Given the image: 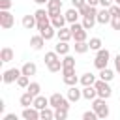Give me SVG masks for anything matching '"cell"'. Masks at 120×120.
<instances>
[{
	"mask_svg": "<svg viewBox=\"0 0 120 120\" xmlns=\"http://www.w3.org/2000/svg\"><path fill=\"white\" fill-rule=\"evenodd\" d=\"M64 15H66V21H68L69 24H71V22H77V21H79V17H81V13H79V9H77V8H69Z\"/></svg>",
	"mask_w": 120,
	"mask_h": 120,
	"instance_id": "obj_14",
	"label": "cell"
},
{
	"mask_svg": "<svg viewBox=\"0 0 120 120\" xmlns=\"http://www.w3.org/2000/svg\"><path fill=\"white\" fill-rule=\"evenodd\" d=\"M62 68H75V58L71 54H64L62 58Z\"/></svg>",
	"mask_w": 120,
	"mask_h": 120,
	"instance_id": "obj_31",
	"label": "cell"
},
{
	"mask_svg": "<svg viewBox=\"0 0 120 120\" xmlns=\"http://www.w3.org/2000/svg\"><path fill=\"white\" fill-rule=\"evenodd\" d=\"M109 62H111V52H109V49H99V51H96V58H94V66L98 68V69H103V68H107L109 66Z\"/></svg>",
	"mask_w": 120,
	"mask_h": 120,
	"instance_id": "obj_1",
	"label": "cell"
},
{
	"mask_svg": "<svg viewBox=\"0 0 120 120\" xmlns=\"http://www.w3.org/2000/svg\"><path fill=\"white\" fill-rule=\"evenodd\" d=\"M71 4H73V8L79 9V8H82V6L86 4V0H71Z\"/></svg>",
	"mask_w": 120,
	"mask_h": 120,
	"instance_id": "obj_41",
	"label": "cell"
},
{
	"mask_svg": "<svg viewBox=\"0 0 120 120\" xmlns=\"http://www.w3.org/2000/svg\"><path fill=\"white\" fill-rule=\"evenodd\" d=\"M82 98L88 99V101L96 99V98H98V90H96V86H94V84H90V86H82Z\"/></svg>",
	"mask_w": 120,
	"mask_h": 120,
	"instance_id": "obj_12",
	"label": "cell"
},
{
	"mask_svg": "<svg viewBox=\"0 0 120 120\" xmlns=\"http://www.w3.org/2000/svg\"><path fill=\"white\" fill-rule=\"evenodd\" d=\"M15 24V17L9 13V9H0V26L4 30H9Z\"/></svg>",
	"mask_w": 120,
	"mask_h": 120,
	"instance_id": "obj_6",
	"label": "cell"
},
{
	"mask_svg": "<svg viewBox=\"0 0 120 120\" xmlns=\"http://www.w3.org/2000/svg\"><path fill=\"white\" fill-rule=\"evenodd\" d=\"M21 116H22L24 120H39V118H41V116H39V109H36L34 105H32V107H22Z\"/></svg>",
	"mask_w": 120,
	"mask_h": 120,
	"instance_id": "obj_7",
	"label": "cell"
},
{
	"mask_svg": "<svg viewBox=\"0 0 120 120\" xmlns=\"http://www.w3.org/2000/svg\"><path fill=\"white\" fill-rule=\"evenodd\" d=\"M79 79H81V77H77L75 73H66V75H62V81H64V84H68V86H75V84L79 82Z\"/></svg>",
	"mask_w": 120,
	"mask_h": 120,
	"instance_id": "obj_24",
	"label": "cell"
},
{
	"mask_svg": "<svg viewBox=\"0 0 120 120\" xmlns=\"http://www.w3.org/2000/svg\"><path fill=\"white\" fill-rule=\"evenodd\" d=\"M81 98H82V90H79L77 84H75V86H69V90H68V99H69L71 103H77Z\"/></svg>",
	"mask_w": 120,
	"mask_h": 120,
	"instance_id": "obj_11",
	"label": "cell"
},
{
	"mask_svg": "<svg viewBox=\"0 0 120 120\" xmlns=\"http://www.w3.org/2000/svg\"><path fill=\"white\" fill-rule=\"evenodd\" d=\"M66 73H75V68H62V75Z\"/></svg>",
	"mask_w": 120,
	"mask_h": 120,
	"instance_id": "obj_43",
	"label": "cell"
},
{
	"mask_svg": "<svg viewBox=\"0 0 120 120\" xmlns=\"http://www.w3.org/2000/svg\"><path fill=\"white\" fill-rule=\"evenodd\" d=\"M21 75H22L21 69H17V68H9V69H6V71L2 73V82H4V84L17 82V79H19Z\"/></svg>",
	"mask_w": 120,
	"mask_h": 120,
	"instance_id": "obj_5",
	"label": "cell"
},
{
	"mask_svg": "<svg viewBox=\"0 0 120 120\" xmlns=\"http://www.w3.org/2000/svg\"><path fill=\"white\" fill-rule=\"evenodd\" d=\"M109 11H111L112 17H120V4H112V6L109 8Z\"/></svg>",
	"mask_w": 120,
	"mask_h": 120,
	"instance_id": "obj_37",
	"label": "cell"
},
{
	"mask_svg": "<svg viewBox=\"0 0 120 120\" xmlns=\"http://www.w3.org/2000/svg\"><path fill=\"white\" fill-rule=\"evenodd\" d=\"M32 105H34L36 109H39V111H41V109L49 107L51 103H49V98H45V96H41V94H39V96H36V98H34V103H32Z\"/></svg>",
	"mask_w": 120,
	"mask_h": 120,
	"instance_id": "obj_20",
	"label": "cell"
},
{
	"mask_svg": "<svg viewBox=\"0 0 120 120\" xmlns=\"http://www.w3.org/2000/svg\"><path fill=\"white\" fill-rule=\"evenodd\" d=\"M98 22L99 24H109L111 22V19H112V15H111V11H109V8H101L99 11H98Z\"/></svg>",
	"mask_w": 120,
	"mask_h": 120,
	"instance_id": "obj_9",
	"label": "cell"
},
{
	"mask_svg": "<svg viewBox=\"0 0 120 120\" xmlns=\"http://www.w3.org/2000/svg\"><path fill=\"white\" fill-rule=\"evenodd\" d=\"M96 118H99L98 116V112L92 109V111H84L82 112V120H96Z\"/></svg>",
	"mask_w": 120,
	"mask_h": 120,
	"instance_id": "obj_36",
	"label": "cell"
},
{
	"mask_svg": "<svg viewBox=\"0 0 120 120\" xmlns=\"http://www.w3.org/2000/svg\"><path fill=\"white\" fill-rule=\"evenodd\" d=\"M94 86H96V90H98V96H99V98H105V99H109V98L112 96V88H111L109 81L98 79V81L94 82Z\"/></svg>",
	"mask_w": 120,
	"mask_h": 120,
	"instance_id": "obj_4",
	"label": "cell"
},
{
	"mask_svg": "<svg viewBox=\"0 0 120 120\" xmlns=\"http://www.w3.org/2000/svg\"><path fill=\"white\" fill-rule=\"evenodd\" d=\"M49 103H51L52 109H68V111H69V103H71V101L68 99V96L64 98L60 92H54V94L49 98Z\"/></svg>",
	"mask_w": 120,
	"mask_h": 120,
	"instance_id": "obj_2",
	"label": "cell"
},
{
	"mask_svg": "<svg viewBox=\"0 0 120 120\" xmlns=\"http://www.w3.org/2000/svg\"><path fill=\"white\" fill-rule=\"evenodd\" d=\"M21 71H22L24 75L32 77V75H36V73H38V66H36L34 62H24V64H22V68H21Z\"/></svg>",
	"mask_w": 120,
	"mask_h": 120,
	"instance_id": "obj_19",
	"label": "cell"
},
{
	"mask_svg": "<svg viewBox=\"0 0 120 120\" xmlns=\"http://www.w3.org/2000/svg\"><path fill=\"white\" fill-rule=\"evenodd\" d=\"M56 38L60 39V41H69V39H73V34H71V28H60V30H56Z\"/></svg>",
	"mask_w": 120,
	"mask_h": 120,
	"instance_id": "obj_16",
	"label": "cell"
},
{
	"mask_svg": "<svg viewBox=\"0 0 120 120\" xmlns=\"http://www.w3.org/2000/svg\"><path fill=\"white\" fill-rule=\"evenodd\" d=\"M39 116H41V120H52V118H54V111H52V107L49 105V107L41 109V111H39Z\"/></svg>",
	"mask_w": 120,
	"mask_h": 120,
	"instance_id": "obj_27",
	"label": "cell"
},
{
	"mask_svg": "<svg viewBox=\"0 0 120 120\" xmlns=\"http://www.w3.org/2000/svg\"><path fill=\"white\" fill-rule=\"evenodd\" d=\"M34 17L38 19V22H51V17H49V11H47V8H45V9H43V8L36 9V11H34Z\"/></svg>",
	"mask_w": 120,
	"mask_h": 120,
	"instance_id": "obj_13",
	"label": "cell"
},
{
	"mask_svg": "<svg viewBox=\"0 0 120 120\" xmlns=\"http://www.w3.org/2000/svg\"><path fill=\"white\" fill-rule=\"evenodd\" d=\"M114 4V0H99V6L101 8H111Z\"/></svg>",
	"mask_w": 120,
	"mask_h": 120,
	"instance_id": "obj_42",
	"label": "cell"
},
{
	"mask_svg": "<svg viewBox=\"0 0 120 120\" xmlns=\"http://www.w3.org/2000/svg\"><path fill=\"white\" fill-rule=\"evenodd\" d=\"M54 118L56 120H66L68 118V109H54Z\"/></svg>",
	"mask_w": 120,
	"mask_h": 120,
	"instance_id": "obj_35",
	"label": "cell"
},
{
	"mask_svg": "<svg viewBox=\"0 0 120 120\" xmlns=\"http://www.w3.org/2000/svg\"><path fill=\"white\" fill-rule=\"evenodd\" d=\"M28 84H30V77L22 73V75L17 79V86H21V88H28Z\"/></svg>",
	"mask_w": 120,
	"mask_h": 120,
	"instance_id": "obj_34",
	"label": "cell"
},
{
	"mask_svg": "<svg viewBox=\"0 0 120 120\" xmlns=\"http://www.w3.org/2000/svg\"><path fill=\"white\" fill-rule=\"evenodd\" d=\"M69 49H71V47H69V41H60V39H58V43L54 45V51H56L60 56L69 54Z\"/></svg>",
	"mask_w": 120,
	"mask_h": 120,
	"instance_id": "obj_17",
	"label": "cell"
},
{
	"mask_svg": "<svg viewBox=\"0 0 120 120\" xmlns=\"http://www.w3.org/2000/svg\"><path fill=\"white\" fill-rule=\"evenodd\" d=\"M45 41H47V39H45L41 34L32 36V38H30V47H32L34 51H41V49H43V45H45Z\"/></svg>",
	"mask_w": 120,
	"mask_h": 120,
	"instance_id": "obj_10",
	"label": "cell"
},
{
	"mask_svg": "<svg viewBox=\"0 0 120 120\" xmlns=\"http://www.w3.org/2000/svg\"><path fill=\"white\" fill-rule=\"evenodd\" d=\"M4 109H6V103H4V99H0V112H4Z\"/></svg>",
	"mask_w": 120,
	"mask_h": 120,
	"instance_id": "obj_47",
	"label": "cell"
},
{
	"mask_svg": "<svg viewBox=\"0 0 120 120\" xmlns=\"http://www.w3.org/2000/svg\"><path fill=\"white\" fill-rule=\"evenodd\" d=\"M111 26H112V30H118L120 32V17H112L111 19Z\"/></svg>",
	"mask_w": 120,
	"mask_h": 120,
	"instance_id": "obj_38",
	"label": "cell"
},
{
	"mask_svg": "<svg viewBox=\"0 0 120 120\" xmlns=\"http://www.w3.org/2000/svg\"><path fill=\"white\" fill-rule=\"evenodd\" d=\"M34 98H36V96H32V94L26 90V92H24V94L19 98V103H21V107H30V105L34 103Z\"/></svg>",
	"mask_w": 120,
	"mask_h": 120,
	"instance_id": "obj_23",
	"label": "cell"
},
{
	"mask_svg": "<svg viewBox=\"0 0 120 120\" xmlns=\"http://www.w3.org/2000/svg\"><path fill=\"white\" fill-rule=\"evenodd\" d=\"M99 79H103V81H112L114 79V71L112 69H109V68H103V69H99Z\"/></svg>",
	"mask_w": 120,
	"mask_h": 120,
	"instance_id": "obj_26",
	"label": "cell"
},
{
	"mask_svg": "<svg viewBox=\"0 0 120 120\" xmlns=\"http://www.w3.org/2000/svg\"><path fill=\"white\" fill-rule=\"evenodd\" d=\"M66 22H68V21H66V15H62V13H60V15H54V17H51V24H52L56 30L64 28V26H66Z\"/></svg>",
	"mask_w": 120,
	"mask_h": 120,
	"instance_id": "obj_15",
	"label": "cell"
},
{
	"mask_svg": "<svg viewBox=\"0 0 120 120\" xmlns=\"http://www.w3.org/2000/svg\"><path fill=\"white\" fill-rule=\"evenodd\" d=\"M22 26H24L26 30H32V28L38 26V19H36L34 15H24V17H22Z\"/></svg>",
	"mask_w": 120,
	"mask_h": 120,
	"instance_id": "obj_21",
	"label": "cell"
},
{
	"mask_svg": "<svg viewBox=\"0 0 120 120\" xmlns=\"http://www.w3.org/2000/svg\"><path fill=\"white\" fill-rule=\"evenodd\" d=\"M73 49H75L77 54H84L86 51H90V45H88V41H75Z\"/></svg>",
	"mask_w": 120,
	"mask_h": 120,
	"instance_id": "obj_25",
	"label": "cell"
},
{
	"mask_svg": "<svg viewBox=\"0 0 120 120\" xmlns=\"http://www.w3.org/2000/svg\"><path fill=\"white\" fill-rule=\"evenodd\" d=\"M114 71H116V73H120V52L114 56Z\"/></svg>",
	"mask_w": 120,
	"mask_h": 120,
	"instance_id": "obj_40",
	"label": "cell"
},
{
	"mask_svg": "<svg viewBox=\"0 0 120 120\" xmlns=\"http://www.w3.org/2000/svg\"><path fill=\"white\" fill-rule=\"evenodd\" d=\"M2 120H17V114H13V112H11V114H6Z\"/></svg>",
	"mask_w": 120,
	"mask_h": 120,
	"instance_id": "obj_44",
	"label": "cell"
},
{
	"mask_svg": "<svg viewBox=\"0 0 120 120\" xmlns=\"http://www.w3.org/2000/svg\"><path fill=\"white\" fill-rule=\"evenodd\" d=\"M86 4H90V6H99V0H86Z\"/></svg>",
	"mask_w": 120,
	"mask_h": 120,
	"instance_id": "obj_45",
	"label": "cell"
},
{
	"mask_svg": "<svg viewBox=\"0 0 120 120\" xmlns=\"http://www.w3.org/2000/svg\"><path fill=\"white\" fill-rule=\"evenodd\" d=\"M34 2H36L38 6H47V2H49V0H34Z\"/></svg>",
	"mask_w": 120,
	"mask_h": 120,
	"instance_id": "obj_46",
	"label": "cell"
},
{
	"mask_svg": "<svg viewBox=\"0 0 120 120\" xmlns=\"http://www.w3.org/2000/svg\"><path fill=\"white\" fill-rule=\"evenodd\" d=\"M98 79H96V75L94 73H82L81 75V79H79V82L82 84V86H90V84H94Z\"/></svg>",
	"mask_w": 120,
	"mask_h": 120,
	"instance_id": "obj_22",
	"label": "cell"
},
{
	"mask_svg": "<svg viewBox=\"0 0 120 120\" xmlns=\"http://www.w3.org/2000/svg\"><path fill=\"white\" fill-rule=\"evenodd\" d=\"M47 69L51 71V73H56V71H62V60L58 58V60H52L51 64H47Z\"/></svg>",
	"mask_w": 120,
	"mask_h": 120,
	"instance_id": "obj_28",
	"label": "cell"
},
{
	"mask_svg": "<svg viewBox=\"0 0 120 120\" xmlns=\"http://www.w3.org/2000/svg\"><path fill=\"white\" fill-rule=\"evenodd\" d=\"M96 22H98V19H96V17H82V26H84L86 30H92Z\"/></svg>",
	"mask_w": 120,
	"mask_h": 120,
	"instance_id": "obj_30",
	"label": "cell"
},
{
	"mask_svg": "<svg viewBox=\"0 0 120 120\" xmlns=\"http://www.w3.org/2000/svg\"><path fill=\"white\" fill-rule=\"evenodd\" d=\"M45 8H47V11H49V17L60 15V13H62V0H49Z\"/></svg>",
	"mask_w": 120,
	"mask_h": 120,
	"instance_id": "obj_8",
	"label": "cell"
},
{
	"mask_svg": "<svg viewBox=\"0 0 120 120\" xmlns=\"http://www.w3.org/2000/svg\"><path fill=\"white\" fill-rule=\"evenodd\" d=\"M13 56H15V52H13V49L11 47H4L2 51H0V62H11L13 60Z\"/></svg>",
	"mask_w": 120,
	"mask_h": 120,
	"instance_id": "obj_18",
	"label": "cell"
},
{
	"mask_svg": "<svg viewBox=\"0 0 120 120\" xmlns=\"http://www.w3.org/2000/svg\"><path fill=\"white\" fill-rule=\"evenodd\" d=\"M58 58H60V54L56 51H49V52H45V58L43 60H45V64H51L52 60H58Z\"/></svg>",
	"mask_w": 120,
	"mask_h": 120,
	"instance_id": "obj_33",
	"label": "cell"
},
{
	"mask_svg": "<svg viewBox=\"0 0 120 120\" xmlns=\"http://www.w3.org/2000/svg\"><path fill=\"white\" fill-rule=\"evenodd\" d=\"M26 90H28L32 96H39V92H41V84H39V82H30Z\"/></svg>",
	"mask_w": 120,
	"mask_h": 120,
	"instance_id": "obj_32",
	"label": "cell"
},
{
	"mask_svg": "<svg viewBox=\"0 0 120 120\" xmlns=\"http://www.w3.org/2000/svg\"><path fill=\"white\" fill-rule=\"evenodd\" d=\"M11 6H13L11 0H0V9H9Z\"/></svg>",
	"mask_w": 120,
	"mask_h": 120,
	"instance_id": "obj_39",
	"label": "cell"
},
{
	"mask_svg": "<svg viewBox=\"0 0 120 120\" xmlns=\"http://www.w3.org/2000/svg\"><path fill=\"white\" fill-rule=\"evenodd\" d=\"M92 109L98 112V116L99 118H107L109 116V105H107V99L105 98H96V99H92Z\"/></svg>",
	"mask_w": 120,
	"mask_h": 120,
	"instance_id": "obj_3",
	"label": "cell"
},
{
	"mask_svg": "<svg viewBox=\"0 0 120 120\" xmlns=\"http://www.w3.org/2000/svg\"><path fill=\"white\" fill-rule=\"evenodd\" d=\"M88 45H90V51H99L101 45H103V41H101V38H90Z\"/></svg>",
	"mask_w": 120,
	"mask_h": 120,
	"instance_id": "obj_29",
	"label": "cell"
}]
</instances>
